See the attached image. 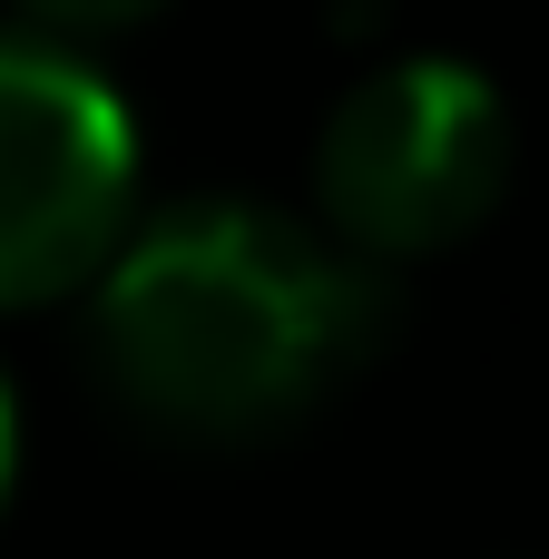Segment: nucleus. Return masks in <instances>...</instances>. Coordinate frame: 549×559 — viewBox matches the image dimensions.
<instances>
[{
  "instance_id": "4",
  "label": "nucleus",
  "mask_w": 549,
  "mask_h": 559,
  "mask_svg": "<svg viewBox=\"0 0 549 559\" xmlns=\"http://www.w3.org/2000/svg\"><path fill=\"white\" fill-rule=\"evenodd\" d=\"M10 462H20V413H10V383H0V501H10Z\"/></svg>"
},
{
  "instance_id": "2",
  "label": "nucleus",
  "mask_w": 549,
  "mask_h": 559,
  "mask_svg": "<svg viewBox=\"0 0 549 559\" xmlns=\"http://www.w3.org/2000/svg\"><path fill=\"white\" fill-rule=\"evenodd\" d=\"M511 108L452 49H393L314 128V216L363 265L472 236L511 187Z\"/></svg>"
},
{
  "instance_id": "1",
  "label": "nucleus",
  "mask_w": 549,
  "mask_h": 559,
  "mask_svg": "<svg viewBox=\"0 0 549 559\" xmlns=\"http://www.w3.org/2000/svg\"><path fill=\"white\" fill-rule=\"evenodd\" d=\"M383 334V265L265 197H177L138 216L88 285L98 393L187 452H246L314 423Z\"/></svg>"
},
{
  "instance_id": "3",
  "label": "nucleus",
  "mask_w": 549,
  "mask_h": 559,
  "mask_svg": "<svg viewBox=\"0 0 549 559\" xmlns=\"http://www.w3.org/2000/svg\"><path fill=\"white\" fill-rule=\"evenodd\" d=\"M128 226L138 118L118 79L39 20H0V305H59L98 285Z\"/></svg>"
}]
</instances>
